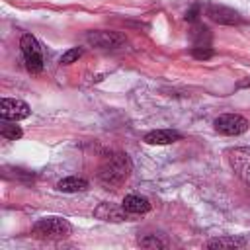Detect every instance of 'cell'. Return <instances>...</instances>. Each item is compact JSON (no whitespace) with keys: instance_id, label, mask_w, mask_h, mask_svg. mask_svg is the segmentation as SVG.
Returning <instances> with one entry per match:
<instances>
[{"instance_id":"obj_4","label":"cell","mask_w":250,"mask_h":250,"mask_svg":"<svg viewBox=\"0 0 250 250\" xmlns=\"http://www.w3.org/2000/svg\"><path fill=\"white\" fill-rule=\"evenodd\" d=\"M213 127L217 133L221 135H227V137H236V135H242L248 131L250 123L246 117L238 115V113H223L219 115L215 121H213Z\"/></svg>"},{"instance_id":"obj_8","label":"cell","mask_w":250,"mask_h":250,"mask_svg":"<svg viewBox=\"0 0 250 250\" xmlns=\"http://www.w3.org/2000/svg\"><path fill=\"white\" fill-rule=\"evenodd\" d=\"M205 14L209 20H213L215 23H221V25H236L242 21V18L236 10L221 6V4H209L205 8Z\"/></svg>"},{"instance_id":"obj_3","label":"cell","mask_w":250,"mask_h":250,"mask_svg":"<svg viewBox=\"0 0 250 250\" xmlns=\"http://www.w3.org/2000/svg\"><path fill=\"white\" fill-rule=\"evenodd\" d=\"M20 47H21L25 68L31 74H39L43 70V51H41L39 41L31 33H23L20 39Z\"/></svg>"},{"instance_id":"obj_7","label":"cell","mask_w":250,"mask_h":250,"mask_svg":"<svg viewBox=\"0 0 250 250\" xmlns=\"http://www.w3.org/2000/svg\"><path fill=\"white\" fill-rule=\"evenodd\" d=\"M31 109L25 102L16 100V98H2L0 102V117L6 121H21L29 117Z\"/></svg>"},{"instance_id":"obj_16","label":"cell","mask_w":250,"mask_h":250,"mask_svg":"<svg viewBox=\"0 0 250 250\" xmlns=\"http://www.w3.org/2000/svg\"><path fill=\"white\" fill-rule=\"evenodd\" d=\"M82 53H84L82 47H72V49L64 51L62 57H61V64H72V62H76L82 57Z\"/></svg>"},{"instance_id":"obj_18","label":"cell","mask_w":250,"mask_h":250,"mask_svg":"<svg viewBox=\"0 0 250 250\" xmlns=\"http://www.w3.org/2000/svg\"><path fill=\"white\" fill-rule=\"evenodd\" d=\"M199 12H201V6H199V4H193V6L186 12V16H184L186 21H195V20L199 18Z\"/></svg>"},{"instance_id":"obj_6","label":"cell","mask_w":250,"mask_h":250,"mask_svg":"<svg viewBox=\"0 0 250 250\" xmlns=\"http://www.w3.org/2000/svg\"><path fill=\"white\" fill-rule=\"evenodd\" d=\"M227 156H229V164L234 170V174L246 186H250V148L236 146V148H230L227 152Z\"/></svg>"},{"instance_id":"obj_17","label":"cell","mask_w":250,"mask_h":250,"mask_svg":"<svg viewBox=\"0 0 250 250\" xmlns=\"http://www.w3.org/2000/svg\"><path fill=\"white\" fill-rule=\"evenodd\" d=\"M213 55H215V51H213L211 47H193V49H191V57L197 59V61H207V59H211Z\"/></svg>"},{"instance_id":"obj_5","label":"cell","mask_w":250,"mask_h":250,"mask_svg":"<svg viewBox=\"0 0 250 250\" xmlns=\"http://www.w3.org/2000/svg\"><path fill=\"white\" fill-rule=\"evenodd\" d=\"M86 41L98 49H119L127 43V37L111 29H94L86 33Z\"/></svg>"},{"instance_id":"obj_15","label":"cell","mask_w":250,"mask_h":250,"mask_svg":"<svg viewBox=\"0 0 250 250\" xmlns=\"http://www.w3.org/2000/svg\"><path fill=\"white\" fill-rule=\"evenodd\" d=\"M139 246H143V248H166V242L160 240L156 234H146V236L139 238Z\"/></svg>"},{"instance_id":"obj_2","label":"cell","mask_w":250,"mask_h":250,"mask_svg":"<svg viewBox=\"0 0 250 250\" xmlns=\"http://www.w3.org/2000/svg\"><path fill=\"white\" fill-rule=\"evenodd\" d=\"M72 232V227L62 217H43L31 227V236L41 240H62Z\"/></svg>"},{"instance_id":"obj_1","label":"cell","mask_w":250,"mask_h":250,"mask_svg":"<svg viewBox=\"0 0 250 250\" xmlns=\"http://www.w3.org/2000/svg\"><path fill=\"white\" fill-rule=\"evenodd\" d=\"M131 174V160L125 152H113L109 154L100 170H98V180L109 189V188H119Z\"/></svg>"},{"instance_id":"obj_13","label":"cell","mask_w":250,"mask_h":250,"mask_svg":"<svg viewBox=\"0 0 250 250\" xmlns=\"http://www.w3.org/2000/svg\"><path fill=\"white\" fill-rule=\"evenodd\" d=\"M246 246V238L242 236H219L207 242V248L211 250H223V248H242Z\"/></svg>"},{"instance_id":"obj_14","label":"cell","mask_w":250,"mask_h":250,"mask_svg":"<svg viewBox=\"0 0 250 250\" xmlns=\"http://www.w3.org/2000/svg\"><path fill=\"white\" fill-rule=\"evenodd\" d=\"M0 135H2V139H6V141H16V139H20V137L23 135V131H21V127H20V125H16V121L8 123L6 119H2Z\"/></svg>"},{"instance_id":"obj_12","label":"cell","mask_w":250,"mask_h":250,"mask_svg":"<svg viewBox=\"0 0 250 250\" xmlns=\"http://www.w3.org/2000/svg\"><path fill=\"white\" fill-rule=\"evenodd\" d=\"M88 188V182L84 178H78V176H68V178H62L57 182V189L59 191H64V193H76V191H84Z\"/></svg>"},{"instance_id":"obj_10","label":"cell","mask_w":250,"mask_h":250,"mask_svg":"<svg viewBox=\"0 0 250 250\" xmlns=\"http://www.w3.org/2000/svg\"><path fill=\"white\" fill-rule=\"evenodd\" d=\"M180 139H182V133L176 129H154V131H148L143 141L146 145H172Z\"/></svg>"},{"instance_id":"obj_11","label":"cell","mask_w":250,"mask_h":250,"mask_svg":"<svg viewBox=\"0 0 250 250\" xmlns=\"http://www.w3.org/2000/svg\"><path fill=\"white\" fill-rule=\"evenodd\" d=\"M123 209L129 213V215H143V213H148L150 211V201L143 195H137V193H129L123 197L121 201Z\"/></svg>"},{"instance_id":"obj_9","label":"cell","mask_w":250,"mask_h":250,"mask_svg":"<svg viewBox=\"0 0 250 250\" xmlns=\"http://www.w3.org/2000/svg\"><path fill=\"white\" fill-rule=\"evenodd\" d=\"M94 217L102 221H111V223H121L129 219V213L123 209V205H113V203H100L94 209Z\"/></svg>"}]
</instances>
